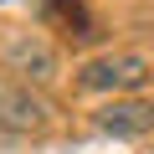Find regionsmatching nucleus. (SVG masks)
<instances>
[{
  "mask_svg": "<svg viewBox=\"0 0 154 154\" xmlns=\"http://www.w3.org/2000/svg\"><path fill=\"white\" fill-rule=\"evenodd\" d=\"M5 72H16V82H26V88H46V82H57V51H51V41H41V36H11L5 41Z\"/></svg>",
  "mask_w": 154,
  "mask_h": 154,
  "instance_id": "7ed1b4c3",
  "label": "nucleus"
},
{
  "mask_svg": "<svg viewBox=\"0 0 154 154\" xmlns=\"http://www.w3.org/2000/svg\"><path fill=\"white\" fill-rule=\"evenodd\" d=\"M98 128L113 134V139H139V134L154 128V108L144 98H113V103L98 108Z\"/></svg>",
  "mask_w": 154,
  "mask_h": 154,
  "instance_id": "20e7f679",
  "label": "nucleus"
},
{
  "mask_svg": "<svg viewBox=\"0 0 154 154\" xmlns=\"http://www.w3.org/2000/svg\"><path fill=\"white\" fill-rule=\"evenodd\" d=\"M154 77V67H149V57H139V51H128V57H98V62H88L82 72H77V88L82 93H118V88H144Z\"/></svg>",
  "mask_w": 154,
  "mask_h": 154,
  "instance_id": "f03ea898",
  "label": "nucleus"
},
{
  "mask_svg": "<svg viewBox=\"0 0 154 154\" xmlns=\"http://www.w3.org/2000/svg\"><path fill=\"white\" fill-rule=\"evenodd\" d=\"M46 123H51V103L16 77H0V134H41Z\"/></svg>",
  "mask_w": 154,
  "mask_h": 154,
  "instance_id": "f257e3e1",
  "label": "nucleus"
},
{
  "mask_svg": "<svg viewBox=\"0 0 154 154\" xmlns=\"http://www.w3.org/2000/svg\"><path fill=\"white\" fill-rule=\"evenodd\" d=\"M46 21L67 26V36H77V41H93L98 36V26L88 21V11L77 5V0H51V5H46Z\"/></svg>",
  "mask_w": 154,
  "mask_h": 154,
  "instance_id": "39448f33",
  "label": "nucleus"
}]
</instances>
